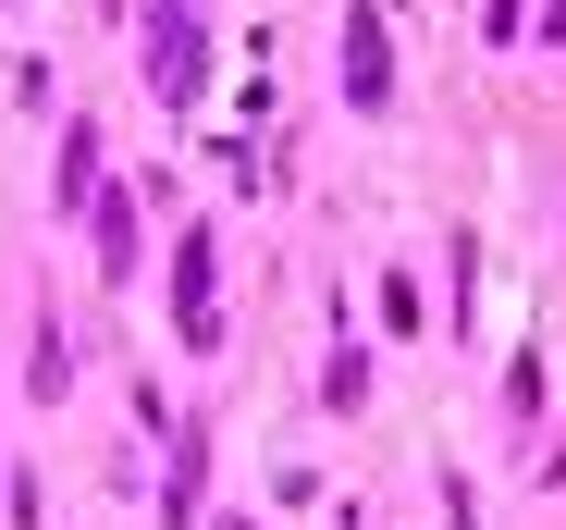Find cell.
<instances>
[{
  "label": "cell",
  "instance_id": "1",
  "mask_svg": "<svg viewBox=\"0 0 566 530\" xmlns=\"http://www.w3.org/2000/svg\"><path fill=\"white\" fill-rule=\"evenodd\" d=\"M198 0H148V86H160V100L185 112V100H198Z\"/></svg>",
  "mask_w": 566,
  "mask_h": 530
},
{
  "label": "cell",
  "instance_id": "4",
  "mask_svg": "<svg viewBox=\"0 0 566 530\" xmlns=\"http://www.w3.org/2000/svg\"><path fill=\"white\" fill-rule=\"evenodd\" d=\"M198 493H210V432H172V493H160V518L185 530V518H198Z\"/></svg>",
  "mask_w": 566,
  "mask_h": 530
},
{
  "label": "cell",
  "instance_id": "6",
  "mask_svg": "<svg viewBox=\"0 0 566 530\" xmlns=\"http://www.w3.org/2000/svg\"><path fill=\"white\" fill-rule=\"evenodd\" d=\"M86 210H99V247H112V284H124V272H136V198H112V186H99Z\"/></svg>",
  "mask_w": 566,
  "mask_h": 530
},
{
  "label": "cell",
  "instance_id": "3",
  "mask_svg": "<svg viewBox=\"0 0 566 530\" xmlns=\"http://www.w3.org/2000/svg\"><path fill=\"white\" fill-rule=\"evenodd\" d=\"M345 100L382 112L395 100V50H382V13H345Z\"/></svg>",
  "mask_w": 566,
  "mask_h": 530
},
{
  "label": "cell",
  "instance_id": "5",
  "mask_svg": "<svg viewBox=\"0 0 566 530\" xmlns=\"http://www.w3.org/2000/svg\"><path fill=\"white\" fill-rule=\"evenodd\" d=\"M50 198H62V210L99 198V136H86V124H62V173H50Z\"/></svg>",
  "mask_w": 566,
  "mask_h": 530
},
{
  "label": "cell",
  "instance_id": "2",
  "mask_svg": "<svg viewBox=\"0 0 566 530\" xmlns=\"http://www.w3.org/2000/svg\"><path fill=\"white\" fill-rule=\"evenodd\" d=\"M210 272H222V235L198 222V235L172 247V321H185V345H198V358L222 345V297H210Z\"/></svg>",
  "mask_w": 566,
  "mask_h": 530
}]
</instances>
